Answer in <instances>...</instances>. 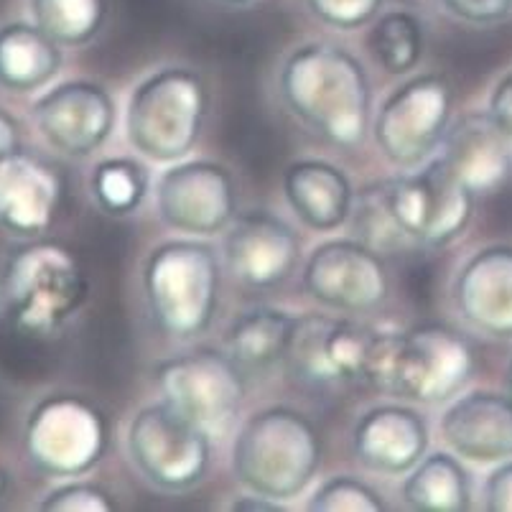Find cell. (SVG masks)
<instances>
[{"mask_svg":"<svg viewBox=\"0 0 512 512\" xmlns=\"http://www.w3.org/2000/svg\"><path fill=\"white\" fill-rule=\"evenodd\" d=\"M281 97L329 146L360 148L372 123V85L355 54L327 41L301 44L278 77Z\"/></svg>","mask_w":512,"mask_h":512,"instance_id":"cell-1","label":"cell"},{"mask_svg":"<svg viewBox=\"0 0 512 512\" xmlns=\"http://www.w3.org/2000/svg\"><path fill=\"white\" fill-rule=\"evenodd\" d=\"M474 370V347L459 329L423 321L406 332H377L367 385L416 406H441L462 395Z\"/></svg>","mask_w":512,"mask_h":512,"instance_id":"cell-2","label":"cell"},{"mask_svg":"<svg viewBox=\"0 0 512 512\" xmlns=\"http://www.w3.org/2000/svg\"><path fill=\"white\" fill-rule=\"evenodd\" d=\"M319 428L306 413L271 406L242 423L232 444V472L248 492L286 502L314 482L321 467Z\"/></svg>","mask_w":512,"mask_h":512,"instance_id":"cell-3","label":"cell"},{"mask_svg":"<svg viewBox=\"0 0 512 512\" xmlns=\"http://www.w3.org/2000/svg\"><path fill=\"white\" fill-rule=\"evenodd\" d=\"M0 296L16 332L34 339L54 337L85 304V268L62 242L26 240L3 265Z\"/></svg>","mask_w":512,"mask_h":512,"instance_id":"cell-4","label":"cell"},{"mask_svg":"<svg viewBox=\"0 0 512 512\" xmlns=\"http://www.w3.org/2000/svg\"><path fill=\"white\" fill-rule=\"evenodd\" d=\"M222 268L217 250L202 240H169L143 263V296L161 334L189 342L202 337L220 309Z\"/></svg>","mask_w":512,"mask_h":512,"instance_id":"cell-5","label":"cell"},{"mask_svg":"<svg viewBox=\"0 0 512 512\" xmlns=\"http://www.w3.org/2000/svg\"><path fill=\"white\" fill-rule=\"evenodd\" d=\"M209 105V87L197 69L161 67L130 92L125 136L148 161L176 164L197 148Z\"/></svg>","mask_w":512,"mask_h":512,"instance_id":"cell-6","label":"cell"},{"mask_svg":"<svg viewBox=\"0 0 512 512\" xmlns=\"http://www.w3.org/2000/svg\"><path fill=\"white\" fill-rule=\"evenodd\" d=\"M110 416L82 393H49L36 400L23 423V449L46 477L90 474L110 449Z\"/></svg>","mask_w":512,"mask_h":512,"instance_id":"cell-7","label":"cell"},{"mask_svg":"<svg viewBox=\"0 0 512 512\" xmlns=\"http://www.w3.org/2000/svg\"><path fill=\"white\" fill-rule=\"evenodd\" d=\"M245 372L225 349L197 347L166 357L153 370V380L166 406L192 421L212 439L235 428L245 398Z\"/></svg>","mask_w":512,"mask_h":512,"instance_id":"cell-8","label":"cell"},{"mask_svg":"<svg viewBox=\"0 0 512 512\" xmlns=\"http://www.w3.org/2000/svg\"><path fill=\"white\" fill-rule=\"evenodd\" d=\"M128 456L151 487L181 495L204 482L212 464V436L166 406H143L130 418L125 436Z\"/></svg>","mask_w":512,"mask_h":512,"instance_id":"cell-9","label":"cell"},{"mask_svg":"<svg viewBox=\"0 0 512 512\" xmlns=\"http://www.w3.org/2000/svg\"><path fill=\"white\" fill-rule=\"evenodd\" d=\"M454 113V90L441 74H418L395 87L372 123L377 151L398 169H418L439 151Z\"/></svg>","mask_w":512,"mask_h":512,"instance_id":"cell-10","label":"cell"},{"mask_svg":"<svg viewBox=\"0 0 512 512\" xmlns=\"http://www.w3.org/2000/svg\"><path fill=\"white\" fill-rule=\"evenodd\" d=\"M388 199L395 222L411 245L428 250L449 248L467 232L477 197L456 179L439 156L418 171L388 179Z\"/></svg>","mask_w":512,"mask_h":512,"instance_id":"cell-11","label":"cell"},{"mask_svg":"<svg viewBox=\"0 0 512 512\" xmlns=\"http://www.w3.org/2000/svg\"><path fill=\"white\" fill-rule=\"evenodd\" d=\"M377 329L332 314H306L296 319L286 367L309 388L367 385Z\"/></svg>","mask_w":512,"mask_h":512,"instance_id":"cell-12","label":"cell"},{"mask_svg":"<svg viewBox=\"0 0 512 512\" xmlns=\"http://www.w3.org/2000/svg\"><path fill=\"white\" fill-rule=\"evenodd\" d=\"M301 281L316 304L339 314H367L390 296V273L383 255L355 237L316 245L306 258Z\"/></svg>","mask_w":512,"mask_h":512,"instance_id":"cell-13","label":"cell"},{"mask_svg":"<svg viewBox=\"0 0 512 512\" xmlns=\"http://www.w3.org/2000/svg\"><path fill=\"white\" fill-rule=\"evenodd\" d=\"M237 181L217 161H176L156 181V209L166 227L192 237L225 232L237 217Z\"/></svg>","mask_w":512,"mask_h":512,"instance_id":"cell-14","label":"cell"},{"mask_svg":"<svg viewBox=\"0 0 512 512\" xmlns=\"http://www.w3.org/2000/svg\"><path fill=\"white\" fill-rule=\"evenodd\" d=\"M39 136L67 158H90L113 136L118 113L113 95L90 79H69L34 102Z\"/></svg>","mask_w":512,"mask_h":512,"instance_id":"cell-15","label":"cell"},{"mask_svg":"<svg viewBox=\"0 0 512 512\" xmlns=\"http://www.w3.org/2000/svg\"><path fill=\"white\" fill-rule=\"evenodd\" d=\"M222 258L237 283L250 291H273L299 268L301 240L278 214L248 209L225 230Z\"/></svg>","mask_w":512,"mask_h":512,"instance_id":"cell-16","label":"cell"},{"mask_svg":"<svg viewBox=\"0 0 512 512\" xmlns=\"http://www.w3.org/2000/svg\"><path fill=\"white\" fill-rule=\"evenodd\" d=\"M64 197L62 174L44 158L13 151L0 158V230L18 240H39L57 222Z\"/></svg>","mask_w":512,"mask_h":512,"instance_id":"cell-17","label":"cell"},{"mask_svg":"<svg viewBox=\"0 0 512 512\" xmlns=\"http://www.w3.org/2000/svg\"><path fill=\"white\" fill-rule=\"evenodd\" d=\"M451 301L479 334L512 339V245H487L469 255L451 283Z\"/></svg>","mask_w":512,"mask_h":512,"instance_id":"cell-18","label":"cell"},{"mask_svg":"<svg viewBox=\"0 0 512 512\" xmlns=\"http://www.w3.org/2000/svg\"><path fill=\"white\" fill-rule=\"evenodd\" d=\"M428 423L413 406L385 403L357 418L352 454L365 469L385 477H406L428 451Z\"/></svg>","mask_w":512,"mask_h":512,"instance_id":"cell-19","label":"cell"},{"mask_svg":"<svg viewBox=\"0 0 512 512\" xmlns=\"http://www.w3.org/2000/svg\"><path fill=\"white\" fill-rule=\"evenodd\" d=\"M436 156L474 197L495 194L512 174V138L487 110L467 113L449 125Z\"/></svg>","mask_w":512,"mask_h":512,"instance_id":"cell-20","label":"cell"},{"mask_svg":"<svg viewBox=\"0 0 512 512\" xmlns=\"http://www.w3.org/2000/svg\"><path fill=\"white\" fill-rule=\"evenodd\" d=\"M441 436L467 462L500 464L512 459V398L492 390L456 395L441 416Z\"/></svg>","mask_w":512,"mask_h":512,"instance_id":"cell-21","label":"cell"},{"mask_svg":"<svg viewBox=\"0 0 512 512\" xmlns=\"http://www.w3.org/2000/svg\"><path fill=\"white\" fill-rule=\"evenodd\" d=\"M283 197L309 230L334 232L349 222L355 186L339 166L321 158H301L283 174Z\"/></svg>","mask_w":512,"mask_h":512,"instance_id":"cell-22","label":"cell"},{"mask_svg":"<svg viewBox=\"0 0 512 512\" xmlns=\"http://www.w3.org/2000/svg\"><path fill=\"white\" fill-rule=\"evenodd\" d=\"M62 46L34 21L0 26V87L16 95L46 90L62 72Z\"/></svg>","mask_w":512,"mask_h":512,"instance_id":"cell-23","label":"cell"},{"mask_svg":"<svg viewBox=\"0 0 512 512\" xmlns=\"http://www.w3.org/2000/svg\"><path fill=\"white\" fill-rule=\"evenodd\" d=\"M299 316L273 306H255L230 321L222 349L242 372H263L286 360Z\"/></svg>","mask_w":512,"mask_h":512,"instance_id":"cell-24","label":"cell"},{"mask_svg":"<svg viewBox=\"0 0 512 512\" xmlns=\"http://www.w3.org/2000/svg\"><path fill=\"white\" fill-rule=\"evenodd\" d=\"M403 502L416 512H467L472 479L462 459L449 451L426 454L403 482Z\"/></svg>","mask_w":512,"mask_h":512,"instance_id":"cell-25","label":"cell"},{"mask_svg":"<svg viewBox=\"0 0 512 512\" xmlns=\"http://www.w3.org/2000/svg\"><path fill=\"white\" fill-rule=\"evenodd\" d=\"M148 169L136 158H105L90 176V194L100 212L123 220L141 209L148 197Z\"/></svg>","mask_w":512,"mask_h":512,"instance_id":"cell-26","label":"cell"},{"mask_svg":"<svg viewBox=\"0 0 512 512\" xmlns=\"http://www.w3.org/2000/svg\"><path fill=\"white\" fill-rule=\"evenodd\" d=\"M31 18L62 49L95 41L107 18V0H31Z\"/></svg>","mask_w":512,"mask_h":512,"instance_id":"cell-27","label":"cell"},{"mask_svg":"<svg viewBox=\"0 0 512 512\" xmlns=\"http://www.w3.org/2000/svg\"><path fill=\"white\" fill-rule=\"evenodd\" d=\"M426 49L423 23L408 11H388L372 21L370 51L388 74H408L418 67Z\"/></svg>","mask_w":512,"mask_h":512,"instance_id":"cell-28","label":"cell"},{"mask_svg":"<svg viewBox=\"0 0 512 512\" xmlns=\"http://www.w3.org/2000/svg\"><path fill=\"white\" fill-rule=\"evenodd\" d=\"M349 225H352L355 240L365 242L367 248L377 250L380 255L398 253V250L411 245V240L403 235V230L395 222L388 199V179L372 181V184L362 186L360 192H355Z\"/></svg>","mask_w":512,"mask_h":512,"instance_id":"cell-29","label":"cell"},{"mask_svg":"<svg viewBox=\"0 0 512 512\" xmlns=\"http://www.w3.org/2000/svg\"><path fill=\"white\" fill-rule=\"evenodd\" d=\"M306 510L311 512H380L385 510L383 495L352 474H337L319 484V490L309 497Z\"/></svg>","mask_w":512,"mask_h":512,"instance_id":"cell-30","label":"cell"},{"mask_svg":"<svg viewBox=\"0 0 512 512\" xmlns=\"http://www.w3.org/2000/svg\"><path fill=\"white\" fill-rule=\"evenodd\" d=\"M39 510L44 512H113L118 510L113 492L90 479H67L64 484L46 492Z\"/></svg>","mask_w":512,"mask_h":512,"instance_id":"cell-31","label":"cell"},{"mask_svg":"<svg viewBox=\"0 0 512 512\" xmlns=\"http://www.w3.org/2000/svg\"><path fill=\"white\" fill-rule=\"evenodd\" d=\"M304 3L311 16L339 31L370 26L383 8V0H304Z\"/></svg>","mask_w":512,"mask_h":512,"instance_id":"cell-32","label":"cell"},{"mask_svg":"<svg viewBox=\"0 0 512 512\" xmlns=\"http://www.w3.org/2000/svg\"><path fill=\"white\" fill-rule=\"evenodd\" d=\"M449 16L472 26H495L512 16V0H439Z\"/></svg>","mask_w":512,"mask_h":512,"instance_id":"cell-33","label":"cell"},{"mask_svg":"<svg viewBox=\"0 0 512 512\" xmlns=\"http://www.w3.org/2000/svg\"><path fill=\"white\" fill-rule=\"evenodd\" d=\"M484 510L512 512V459L500 462V467L487 477L482 490Z\"/></svg>","mask_w":512,"mask_h":512,"instance_id":"cell-34","label":"cell"},{"mask_svg":"<svg viewBox=\"0 0 512 512\" xmlns=\"http://www.w3.org/2000/svg\"><path fill=\"white\" fill-rule=\"evenodd\" d=\"M487 113L495 120L497 128H500L505 136L512 138V69L497 82L495 90H492Z\"/></svg>","mask_w":512,"mask_h":512,"instance_id":"cell-35","label":"cell"},{"mask_svg":"<svg viewBox=\"0 0 512 512\" xmlns=\"http://www.w3.org/2000/svg\"><path fill=\"white\" fill-rule=\"evenodd\" d=\"M18 148H21V125L6 107L0 105V158H6Z\"/></svg>","mask_w":512,"mask_h":512,"instance_id":"cell-36","label":"cell"},{"mask_svg":"<svg viewBox=\"0 0 512 512\" xmlns=\"http://www.w3.org/2000/svg\"><path fill=\"white\" fill-rule=\"evenodd\" d=\"M230 510H283L281 502L271 500V497H263V495H255V492H250V495L245 497H237L235 502L230 505Z\"/></svg>","mask_w":512,"mask_h":512,"instance_id":"cell-37","label":"cell"},{"mask_svg":"<svg viewBox=\"0 0 512 512\" xmlns=\"http://www.w3.org/2000/svg\"><path fill=\"white\" fill-rule=\"evenodd\" d=\"M8 490H11V477H8L6 467L0 464V505H3V500H6Z\"/></svg>","mask_w":512,"mask_h":512,"instance_id":"cell-38","label":"cell"},{"mask_svg":"<svg viewBox=\"0 0 512 512\" xmlns=\"http://www.w3.org/2000/svg\"><path fill=\"white\" fill-rule=\"evenodd\" d=\"M220 3H225V6H250L255 0H220Z\"/></svg>","mask_w":512,"mask_h":512,"instance_id":"cell-39","label":"cell"},{"mask_svg":"<svg viewBox=\"0 0 512 512\" xmlns=\"http://www.w3.org/2000/svg\"><path fill=\"white\" fill-rule=\"evenodd\" d=\"M510 398H512V365H510Z\"/></svg>","mask_w":512,"mask_h":512,"instance_id":"cell-40","label":"cell"}]
</instances>
